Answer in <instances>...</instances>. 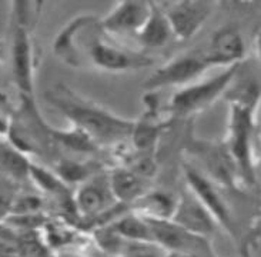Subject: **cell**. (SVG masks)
<instances>
[{
	"instance_id": "9",
	"label": "cell",
	"mask_w": 261,
	"mask_h": 257,
	"mask_svg": "<svg viewBox=\"0 0 261 257\" xmlns=\"http://www.w3.org/2000/svg\"><path fill=\"white\" fill-rule=\"evenodd\" d=\"M144 219L150 226L154 244L167 254H197L201 257H217L213 251L208 239L193 235L170 219Z\"/></svg>"
},
{
	"instance_id": "3",
	"label": "cell",
	"mask_w": 261,
	"mask_h": 257,
	"mask_svg": "<svg viewBox=\"0 0 261 257\" xmlns=\"http://www.w3.org/2000/svg\"><path fill=\"white\" fill-rule=\"evenodd\" d=\"M39 2H13L10 13V62L12 80L19 100L35 99L33 87L39 64L35 26L40 13Z\"/></svg>"
},
{
	"instance_id": "22",
	"label": "cell",
	"mask_w": 261,
	"mask_h": 257,
	"mask_svg": "<svg viewBox=\"0 0 261 257\" xmlns=\"http://www.w3.org/2000/svg\"><path fill=\"white\" fill-rule=\"evenodd\" d=\"M240 253L243 257H257L260 251V219L257 216L247 235L240 236Z\"/></svg>"
},
{
	"instance_id": "27",
	"label": "cell",
	"mask_w": 261,
	"mask_h": 257,
	"mask_svg": "<svg viewBox=\"0 0 261 257\" xmlns=\"http://www.w3.org/2000/svg\"><path fill=\"white\" fill-rule=\"evenodd\" d=\"M166 257H201L197 254H166Z\"/></svg>"
},
{
	"instance_id": "15",
	"label": "cell",
	"mask_w": 261,
	"mask_h": 257,
	"mask_svg": "<svg viewBox=\"0 0 261 257\" xmlns=\"http://www.w3.org/2000/svg\"><path fill=\"white\" fill-rule=\"evenodd\" d=\"M109 182L116 201L124 207H132L133 203L151 190L150 178L143 177L123 166L109 170Z\"/></svg>"
},
{
	"instance_id": "11",
	"label": "cell",
	"mask_w": 261,
	"mask_h": 257,
	"mask_svg": "<svg viewBox=\"0 0 261 257\" xmlns=\"http://www.w3.org/2000/svg\"><path fill=\"white\" fill-rule=\"evenodd\" d=\"M150 14V2L121 0L100 19L101 28L117 39L120 36H137Z\"/></svg>"
},
{
	"instance_id": "1",
	"label": "cell",
	"mask_w": 261,
	"mask_h": 257,
	"mask_svg": "<svg viewBox=\"0 0 261 257\" xmlns=\"http://www.w3.org/2000/svg\"><path fill=\"white\" fill-rule=\"evenodd\" d=\"M53 52L67 66L107 73L143 70L155 63L154 57L112 37L93 14H80L69 21L55 37Z\"/></svg>"
},
{
	"instance_id": "21",
	"label": "cell",
	"mask_w": 261,
	"mask_h": 257,
	"mask_svg": "<svg viewBox=\"0 0 261 257\" xmlns=\"http://www.w3.org/2000/svg\"><path fill=\"white\" fill-rule=\"evenodd\" d=\"M177 197L164 192L150 190L132 204V210L150 219H170L176 207Z\"/></svg>"
},
{
	"instance_id": "20",
	"label": "cell",
	"mask_w": 261,
	"mask_h": 257,
	"mask_svg": "<svg viewBox=\"0 0 261 257\" xmlns=\"http://www.w3.org/2000/svg\"><path fill=\"white\" fill-rule=\"evenodd\" d=\"M44 244L53 253L66 250L82 237L79 230L67 220H49L39 228Z\"/></svg>"
},
{
	"instance_id": "12",
	"label": "cell",
	"mask_w": 261,
	"mask_h": 257,
	"mask_svg": "<svg viewBox=\"0 0 261 257\" xmlns=\"http://www.w3.org/2000/svg\"><path fill=\"white\" fill-rule=\"evenodd\" d=\"M207 62L212 67H230L246 59V43L237 26L227 24L216 30L204 49Z\"/></svg>"
},
{
	"instance_id": "7",
	"label": "cell",
	"mask_w": 261,
	"mask_h": 257,
	"mask_svg": "<svg viewBox=\"0 0 261 257\" xmlns=\"http://www.w3.org/2000/svg\"><path fill=\"white\" fill-rule=\"evenodd\" d=\"M208 69H212V66L207 62L204 50H187L157 67L143 83V87L148 93H154L163 87L180 89L201 79Z\"/></svg>"
},
{
	"instance_id": "26",
	"label": "cell",
	"mask_w": 261,
	"mask_h": 257,
	"mask_svg": "<svg viewBox=\"0 0 261 257\" xmlns=\"http://www.w3.org/2000/svg\"><path fill=\"white\" fill-rule=\"evenodd\" d=\"M5 55H6V46H5V43L0 40V63L3 62Z\"/></svg>"
},
{
	"instance_id": "16",
	"label": "cell",
	"mask_w": 261,
	"mask_h": 257,
	"mask_svg": "<svg viewBox=\"0 0 261 257\" xmlns=\"http://www.w3.org/2000/svg\"><path fill=\"white\" fill-rule=\"evenodd\" d=\"M136 39L143 49L164 47L173 39L169 20L159 2H150V14Z\"/></svg>"
},
{
	"instance_id": "10",
	"label": "cell",
	"mask_w": 261,
	"mask_h": 257,
	"mask_svg": "<svg viewBox=\"0 0 261 257\" xmlns=\"http://www.w3.org/2000/svg\"><path fill=\"white\" fill-rule=\"evenodd\" d=\"M160 5L177 42H187L197 35L213 12L212 3L203 0L162 2Z\"/></svg>"
},
{
	"instance_id": "18",
	"label": "cell",
	"mask_w": 261,
	"mask_h": 257,
	"mask_svg": "<svg viewBox=\"0 0 261 257\" xmlns=\"http://www.w3.org/2000/svg\"><path fill=\"white\" fill-rule=\"evenodd\" d=\"M66 185H80L86 180L97 174L99 171L105 170L103 166L93 162V160H76L70 157H57L55 163L49 166Z\"/></svg>"
},
{
	"instance_id": "2",
	"label": "cell",
	"mask_w": 261,
	"mask_h": 257,
	"mask_svg": "<svg viewBox=\"0 0 261 257\" xmlns=\"http://www.w3.org/2000/svg\"><path fill=\"white\" fill-rule=\"evenodd\" d=\"M50 106L55 107L90 142L99 147H120L130 140L136 121L124 119L99 103L79 94L63 83H56L44 93Z\"/></svg>"
},
{
	"instance_id": "6",
	"label": "cell",
	"mask_w": 261,
	"mask_h": 257,
	"mask_svg": "<svg viewBox=\"0 0 261 257\" xmlns=\"http://www.w3.org/2000/svg\"><path fill=\"white\" fill-rule=\"evenodd\" d=\"M73 203L76 216L83 221H97L99 226H105L113 220L110 216L114 210L124 207L114 199L109 170H101L89 180L80 183L73 193Z\"/></svg>"
},
{
	"instance_id": "5",
	"label": "cell",
	"mask_w": 261,
	"mask_h": 257,
	"mask_svg": "<svg viewBox=\"0 0 261 257\" xmlns=\"http://www.w3.org/2000/svg\"><path fill=\"white\" fill-rule=\"evenodd\" d=\"M240 64L223 69L221 73L207 79H198L190 85L177 89L169 101L170 114L173 117H189L212 107L224 96L233 82Z\"/></svg>"
},
{
	"instance_id": "25",
	"label": "cell",
	"mask_w": 261,
	"mask_h": 257,
	"mask_svg": "<svg viewBox=\"0 0 261 257\" xmlns=\"http://www.w3.org/2000/svg\"><path fill=\"white\" fill-rule=\"evenodd\" d=\"M53 257H90L82 253V251H77V250H62V251H56Z\"/></svg>"
},
{
	"instance_id": "19",
	"label": "cell",
	"mask_w": 261,
	"mask_h": 257,
	"mask_svg": "<svg viewBox=\"0 0 261 257\" xmlns=\"http://www.w3.org/2000/svg\"><path fill=\"white\" fill-rule=\"evenodd\" d=\"M32 159L12 146L9 142H0V174L10 178L16 185L28 183Z\"/></svg>"
},
{
	"instance_id": "17",
	"label": "cell",
	"mask_w": 261,
	"mask_h": 257,
	"mask_svg": "<svg viewBox=\"0 0 261 257\" xmlns=\"http://www.w3.org/2000/svg\"><path fill=\"white\" fill-rule=\"evenodd\" d=\"M106 226L113 230L121 239L133 243H144V244H154L153 235L148 226L147 220L136 212L119 214L113 221L107 223Z\"/></svg>"
},
{
	"instance_id": "23",
	"label": "cell",
	"mask_w": 261,
	"mask_h": 257,
	"mask_svg": "<svg viewBox=\"0 0 261 257\" xmlns=\"http://www.w3.org/2000/svg\"><path fill=\"white\" fill-rule=\"evenodd\" d=\"M14 186H16L14 182L0 174V223L10 214L12 203L17 193L14 190Z\"/></svg>"
},
{
	"instance_id": "14",
	"label": "cell",
	"mask_w": 261,
	"mask_h": 257,
	"mask_svg": "<svg viewBox=\"0 0 261 257\" xmlns=\"http://www.w3.org/2000/svg\"><path fill=\"white\" fill-rule=\"evenodd\" d=\"M197 153L205 166V171H201L212 180L213 183L221 186V187L241 190L240 182L237 178L233 164L230 162L221 143L219 144L208 142L201 143Z\"/></svg>"
},
{
	"instance_id": "8",
	"label": "cell",
	"mask_w": 261,
	"mask_h": 257,
	"mask_svg": "<svg viewBox=\"0 0 261 257\" xmlns=\"http://www.w3.org/2000/svg\"><path fill=\"white\" fill-rule=\"evenodd\" d=\"M183 171L187 189L197 197L198 201L205 207V210L212 214L219 227L224 228L231 236V239L239 240L241 235L234 219L233 210L221 196L219 186L213 183L203 171L191 163L184 162Z\"/></svg>"
},
{
	"instance_id": "24",
	"label": "cell",
	"mask_w": 261,
	"mask_h": 257,
	"mask_svg": "<svg viewBox=\"0 0 261 257\" xmlns=\"http://www.w3.org/2000/svg\"><path fill=\"white\" fill-rule=\"evenodd\" d=\"M13 105L5 93L0 92V139H7L14 117Z\"/></svg>"
},
{
	"instance_id": "13",
	"label": "cell",
	"mask_w": 261,
	"mask_h": 257,
	"mask_svg": "<svg viewBox=\"0 0 261 257\" xmlns=\"http://www.w3.org/2000/svg\"><path fill=\"white\" fill-rule=\"evenodd\" d=\"M170 220L174 221L184 230L204 239H208V236H212L219 227L212 214L205 210V207L189 189H186L177 197L176 207Z\"/></svg>"
},
{
	"instance_id": "4",
	"label": "cell",
	"mask_w": 261,
	"mask_h": 257,
	"mask_svg": "<svg viewBox=\"0 0 261 257\" xmlns=\"http://www.w3.org/2000/svg\"><path fill=\"white\" fill-rule=\"evenodd\" d=\"M228 107L227 133L221 144L233 164L243 190L244 187H253L257 182V155L254 151L257 109L240 103H228Z\"/></svg>"
}]
</instances>
